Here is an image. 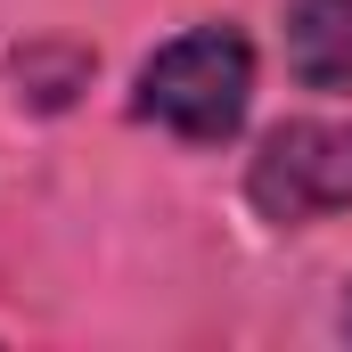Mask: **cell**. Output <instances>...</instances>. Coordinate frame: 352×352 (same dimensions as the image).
Listing matches in <instances>:
<instances>
[{
  "mask_svg": "<svg viewBox=\"0 0 352 352\" xmlns=\"http://www.w3.org/2000/svg\"><path fill=\"white\" fill-rule=\"evenodd\" d=\"M246 107H254V41L238 25H188V33H173L140 66V82H131V115L164 123L173 140H197V148L238 140Z\"/></svg>",
  "mask_w": 352,
  "mask_h": 352,
  "instance_id": "6da1fadb",
  "label": "cell"
},
{
  "mask_svg": "<svg viewBox=\"0 0 352 352\" xmlns=\"http://www.w3.org/2000/svg\"><path fill=\"white\" fill-rule=\"evenodd\" d=\"M246 205L278 230L352 213V123H328V115L270 123L246 156Z\"/></svg>",
  "mask_w": 352,
  "mask_h": 352,
  "instance_id": "7a4b0ae2",
  "label": "cell"
},
{
  "mask_svg": "<svg viewBox=\"0 0 352 352\" xmlns=\"http://www.w3.org/2000/svg\"><path fill=\"white\" fill-rule=\"evenodd\" d=\"M287 74L352 98V0H287Z\"/></svg>",
  "mask_w": 352,
  "mask_h": 352,
  "instance_id": "3957f363",
  "label": "cell"
},
{
  "mask_svg": "<svg viewBox=\"0 0 352 352\" xmlns=\"http://www.w3.org/2000/svg\"><path fill=\"white\" fill-rule=\"evenodd\" d=\"M336 328H344V344H352V287H344V311H336Z\"/></svg>",
  "mask_w": 352,
  "mask_h": 352,
  "instance_id": "277c9868",
  "label": "cell"
}]
</instances>
